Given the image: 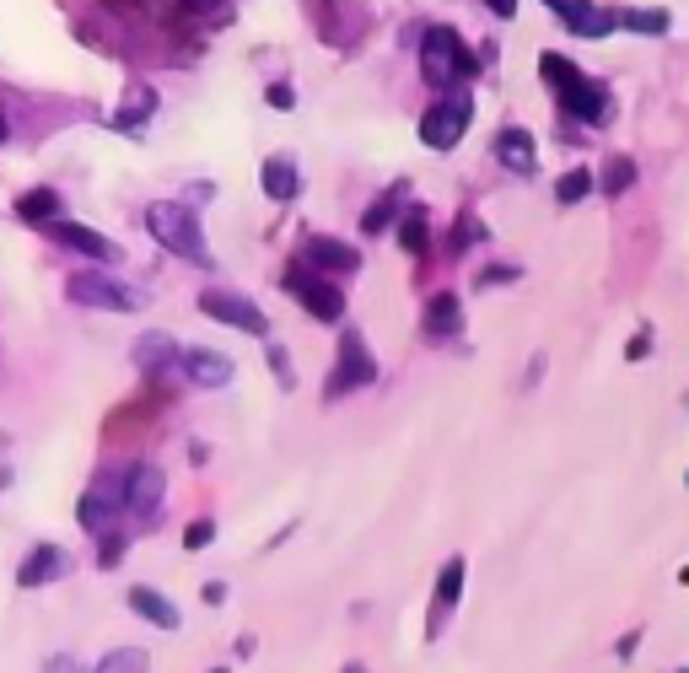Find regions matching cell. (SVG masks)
I'll use <instances>...</instances> for the list:
<instances>
[{
  "instance_id": "cell-38",
  "label": "cell",
  "mask_w": 689,
  "mask_h": 673,
  "mask_svg": "<svg viewBox=\"0 0 689 673\" xmlns=\"http://www.w3.org/2000/svg\"><path fill=\"white\" fill-rule=\"evenodd\" d=\"M6 140H11V119L0 114V146H6Z\"/></svg>"
},
{
  "instance_id": "cell-30",
  "label": "cell",
  "mask_w": 689,
  "mask_h": 673,
  "mask_svg": "<svg viewBox=\"0 0 689 673\" xmlns=\"http://www.w3.org/2000/svg\"><path fill=\"white\" fill-rule=\"evenodd\" d=\"M210 539H216V523H210V517H200V523L184 528V549H205Z\"/></svg>"
},
{
  "instance_id": "cell-5",
  "label": "cell",
  "mask_w": 689,
  "mask_h": 673,
  "mask_svg": "<svg viewBox=\"0 0 689 673\" xmlns=\"http://www.w3.org/2000/svg\"><path fill=\"white\" fill-rule=\"evenodd\" d=\"M469 119H474V97H469V86H452L442 103L426 108V119H420V140H426L431 151H452V146L463 140Z\"/></svg>"
},
{
  "instance_id": "cell-36",
  "label": "cell",
  "mask_w": 689,
  "mask_h": 673,
  "mask_svg": "<svg viewBox=\"0 0 689 673\" xmlns=\"http://www.w3.org/2000/svg\"><path fill=\"white\" fill-rule=\"evenodd\" d=\"M495 281H518V270H486L480 275V286H495Z\"/></svg>"
},
{
  "instance_id": "cell-25",
  "label": "cell",
  "mask_w": 689,
  "mask_h": 673,
  "mask_svg": "<svg viewBox=\"0 0 689 673\" xmlns=\"http://www.w3.org/2000/svg\"><path fill=\"white\" fill-rule=\"evenodd\" d=\"M399 243L409 253H426V206H409L405 221H399Z\"/></svg>"
},
{
  "instance_id": "cell-24",
  "label": "cell",
  "mask_w": 689,
  "mask_h": 673,
  "mask_svg": "<svg viewBox=\"0 0 689 673\" xmlns=\"http://www.w3.org/2000/svg\"><path fill=\"white\" fill-rule=\"evenodd\" d=\"M636 183V162L630 157H614V162H604V178H598V189L604 194H625Z\"/></svg>"
},
{
  "instance_id": "cell-3",
  "label": "cell",
  "mask_w": 689,
  "mask_h": 673,
  "mask_svg": "<svg viewBox=\"0 0 689 673\" xmlns=\"http://www.w3.org/2000/svg\"><path fill=\"white\" fill-rule=\"evenodd\" d=\"M420 71H426V82L437 86H469L480 65H474V54L463 49V39L452 28H431L420 39Z\"/></svg>"
},
{
  "instance_id": "cell-14",
  "label": "cell",
  "mask_w": 689,
  "mask_h": 673,
  "mask_svg": "<svg viewBox=\"0 0 689 673\" xmlns=\"http://www.w3.org/2000/svg\"><path fill=\"white\" fill-rule=\"evenodd\" d=\"M550 6L561 11V22H566L576 39H604L608 28H614V11L593 6V0H550Z\"/></svg>"
},
{
  "instance_id": "cell-33",
  "label": "cell",
  "mask_w": 689,
  "mask_h": 673,
  "mask_svg": "<svg viewBox=\"0 0 689 673\" xmlns=\"http://www.w3.org/2000/svg\"><path fill=\"white\" fill-rule=\"evenodd\" d=\"M270 367H275V378H281V388H291V382H296V378H291V361H285V350H281V345H270Z\"/></svg>"
},
{
  "instance_id": "cell-2",
  "label": "cell",
  "mask_w": 689,
  "mask_h": 673,
  "mask_svg": "<svg viewBox=\"0 0 689 673\" xmlns=\"http://www.w3.org/2000/svg\"><path fill=\"white\" fill-rule=\"evenodd\" d=\"M539 71H544V82L555 86V97H561V108H566L571 119H582V125H608V114H614V103H608V92L598 82H587L571 60L561 54H539Z\"/></svg>"
},
{
  "instance_id": "cell-17",
  "label": "cell",
  "mask_w": 689,
  "mask_h": 673,
  "mask_svg": "<svg viewBox=\"0 0 689 673\" xmlns=\"http://www.w3.org/2000/svg\"><path fill=\"white\" fill-rule=\"evenodd\" d=\"M458 335H463V307H458V296L452 292H437L431 296V307H426V339L452 345Z\"/></svg>"
},
{
  "instance_id": "cell-27",
  "label": "cell",
  "mask_w": 689,
  "mask_h": 673,
  "mask_svg": "<svg viewBox=\"0 0 689 673\" xmlns=\"http://www.w3.org/2000/svg\"><path fill=\"white\" fill-rule=\"evenodd\" d=\"M614 22H625L630 33H647V39H657V33H668V11H619Z\"/></svg>"
},
{
  "instance_id": "cell-35",
  "label": "cell",
  "mask_w": 689,
  "mask_h": 673,
  "mask_svg": "<svg viewBox=\"0 0 689 673\" xmlns=\"http://www.w3.org/2000/svg\"><path fill=\"white\" fill-rule=\"evenodd\" d=\"M205 603H210V609H216V603H227V582H205V592H200Z\"/></svg>"
},
{
  "instance_id": "cell-39",
  "label": "cell",
  "mask_w": 689,
  "mask_h": 673,
  "mask_svg": "<svg viewBox=\"0 0 689 673\" xmlns=\"http://www.w3.org/2000/svg\"><path fill=\"white\" fill-rule=\"evenodd\" d=\"M345 673H366V669H362V663H351V669H345Z\"/></svg>"
},
{
  "instance_id": "cell-28",
  "label": "cell",
  "mask_w": 689,
  "mask_h": 673,
  "mask_svg": "<svg viewBox=\"0 0 689 673\" xmlns=\"http://www.w3.org/2000/svg\"><path fill=\"white\" fill-rule=\"evenodd\" d=\"M394 215H399V206H394L388 194H383V200H372V211L362 215V232H366V238H377L383 227H394Z\"/></svg>"
},
{
  "instance_id": "cell-18",
  "label": "cell",
  "mask_w": 689,
  "mask_h": 673,
  "mask_svg": "<svg viewBox=\"0 0 689 673\" xmlns=\"http://www.w3.org/2000/svg\"><path fill=\"white\" fill-rule=\"evenodd\" d=\"M129 609L140 614V620H152L157 631H178L184 625V614H178V603L157 588H129Z\"/></svg>"
},
{
  "instance_id": "cell-19",
  "label": "cell",
  "mask_w": 689,
  "mask_h": 673,
  "mask_svg": "<svg viewBox=\"0 0 689 673\" xmlns=\"http://www.w3.org/2000/svg\"><path fill=\"white\" fill-rule=\"evenodd\" d=\"M152 114H157V92L146 82H129L124 86V103L114 108V129H140Z\"/></svg>"
},
{
  "instance_id": "cell-31",
  "label": "cell",
  "mask_w": 689,
  "mask_h": 673,
  "mask_svg": "<svg viewBox=\"0 0 689 673\" xmlns=\"http://www.w3.org/2000/svg\"><path fill=\"white\" fill-rule=\"evenodd\" d=\"M275 108H296V92H291V82H270V92H264Z\"/></svg>"
},
{
  "instance_id": "cell-23",
  "label": "cell",
  "mask_w": 689,
  "mask_h": 673,
  "mask_svg": "<svg viewBox=\"0 0 689 673\" xmlns=\"http://www.w3.org/2000/svg\"><path fill=\"white\" fill-rule=\"evenodd\" d=\"M458 598H463V555H452V560L442 566V577H437V603L452 609Z\"/></svg>"
},
{
  "instance_id": "cell-4",
  "label": "cell",
  "mask_w": 689,
  "mask_h": 673,
  "mask_svg": "<svg viewBox=\"0 0 689 673\" xmlns=\"http://www.w3.org/2000/svg\"><path fill=\"white\" fill-rule=\"evenodd\" d=\"M65 296L76 302V307H97V313H135L140 307V296L135 286H124L119 275H108V270H71L65 275Z\"/></svg>"
},
{
  "instance_id": "cell-11",
  "label": "cell",
  "mask_w": 689,
  "mask_h": 673,
  "mask_svg": "<svg viewBox=\"0 0 689 673\" xmlns=\"http://www.w3.org/2000/svg\"><path fill=\"white\" fill-rule=\"evenodd\" d=\"M71 571V555L60 545H33L28 549V560L17 566V588L22 592H39V588H49V582H60Z\"/></svg>"
},
{
  "instance_id": "cell-12",
  "label": "cell",
  "mask_w": 689,
  "mask_h": 673,
  "mask_svg": "<svg viewBox=\"0 0 689 673\" xmlns=\"http://www.w3.org/2000/svg\"><path fill=\"white\" fill-rule=\"evenodd\" d=\"M302 264L319 270V275H351V270H362V253L345 249L340 238H307L302 243Z\"/></svg>"
},
{
  "instance_id": "cell-37",
  "label": "cell",
  "mask_w": 689,
  "mask_h": 673,
  "mask_svg": "<svg viewBox=\"0 0 689 673\" xmlns=\"http://www.w3.org/2000/svg\"><path fill=\"white\" fill-rule=\"evenodd\" d=\"M184 6H189V11H221L227 0H184Z\"/></svg>"
},
{
  "instance_id": "cell-29",
  "label": "cell",
  "mask_w": 689,
  "mask_h": 673,
  "mask_svg": "<svg viewBox=\"0 0 689 673\" xmlns=\"http://www.w3.org/2000/svg\"><path fill=\"white\" fill-rule=\"evenodd\" d=\"M119 560H124V534H114V528H108V534H97V566H103V571H114Z\"/></svg>"
},
{
  "instance_id": "cell-1",
  "label": "cell",
  "mask_w": 689,
  "mask_h": 673,
  "mask_svg": "<svg viewBox=\"0 0 689 673\" xmlns=\"http://www.w3.org/2000/svg\"><path fill=\"white\" fill-rule=\"evenodd\" d=\"M146 232H152L167 253H178L184 264H200V270L216 264L210 249H205L200 215H195V206H184V200H157V206H146Z\"/></svg>"
},
{
  "instance_id": "cell-16",
  "label": "cell",
  "mask_w": 689,
  "mask_h": 673,
  "mask_svg": "<svg viewBox=\"0 0 689 673\" xmlns=\"http://www.w3.org/2000/svg\"><path fill=\"white\" fill-rule=\"evenodd\" d=\"M17 221H28V227H49V221H60L65 211V200H60V189H49V183H33V189H22L17 194Z\"/></svg>"
},
{
  "instance_id": "cell-7",
  "label": "cell",
  "mask_w": 689,
  "mask_h": 673,
  "mask_svg": "<svg viewBox=\"0 0 689 673\" xmlns=\"http://www.w3.org/2000/svg\"><path fill=\"white\" fill-rule=\"evenodd\" d=\"M200 313L205 318H216V324H232V329H243V335L264 339L270 335V318L259 313V302H248L243 292H200Z\"/></svg>"
},
{
  "instance_id": "cell-22",
  "label": "cell",
  "mask_w": 689,
  "mask_h": 673,
  "mask_svg": "<svg viewBox=\"0 0 689 673\" xmlns=\"http://www.w3.org/2000/svg\"><path fill=\"white\" fill-rule=\"evenodd\" d=\"M86 673H152V658L140 646H114L103 663H92Z\"/></svg>"
},
{
  "instance_id": "cell-6",
  "label": "cell",
  "mask_w": 689,
  "mask_h": 673,
  "mask_svg": "<svg viewBox=\"0 0 689 673\" xmlns=\"http://www.w3.org/2000/svg\"><path fill=\"white\" fill-rule=\"evenodd\" d=\"M285 292L296 296V302H302V307H307V313H313L319 324H340V318H345V292L334 286V275H319V270H307L302 259H296V264L285 270Z\"/></svg>"
},
{
  "instance_id": "cell-26",
  "label": "cell",
  "mask_w": 689,
  "mask_h": 673,
  "mask_svg": "<svg viewBox=\"0 0 689 673\" xmlns=\"http://www.w3.org/2000/svg\"><path fill=\"white\" fill-rule=\"evenodd\" d=\"M587 194H593V172L587 168H571L566 178L555 183V200H561V206H576V200H587Z\"/></svg>"
},
{
  "instance_id": "cell-8",
  "label": "cell",
  "mask_w": 689,
  "mask_h": 673,
  "mask_svg": "<svg viewBox=\"0 0 689 673\" xmlns=\"http://www.w3.org/2000/svg\"><path fill=\"white\" fill-rule=\"evenodd\" d=\"M366 382H377V361H372L366 339L356 335V329H345V335H340V361H334L328 399H340V393H351V388H366Z\"/></svg>"
},
{
  "instance_id": "cell-21",
  "label": "cell",
  "mask_w": 689,
  "mask_h": 673,
  "mask_svg": "<svg viewBox=\"0 0 689 673\" xmlns=\"http://www.w3.org/2000/svg\"><path fill=\"white\" fill-rule=\"evenodd\" d=\"M495 162L512 172H533V135L528 129H501L495 135Z\"/></svg>"
},
{
  "instance_id": "cell-15",
  "label": "cell",
  "mask_w": 689,
  "mask_h": 673,
  "mask_svg": "<svg viewBox=\"0 0 689 673\" xmlns=\"http://www.w3.org/2000/svg\"><path fill=\"white\" fill-rule=\"evenodd\" d=\"M178 345L173 335H140L135 339V367L146 372V378H167V372H178Z\"/></svg>"
},
{
  "instance_id": "cell-9",
  "label": "cell",
  "mask_w": 689,
  "mask_h": 673,
  "mask_svg": "<svg viewBox=\"0 0 689 673\" xmlns=\"http://www.w3.org/2000/svg\"><path fill=\"white\" fill-rule=\"evenodd\" d=\"M49 238L60 243V249H71V253H82V259H92L97 270H108V264H119V243L114 238H103L97 227H82V221H49Z\"/></svg>"
},
{
  "instance_id": "cell-20",
  "label": "cell",
  "mask_w": 689,
  "mask_h": 673,
  "mask_svg": "<svg viewBox=\"0 0 689 673\" xmlns=\"http://www.w3.org/2000/svg\"><path fill=\"white\" fill-rule=\"evenodd\" d=\"M259 183H264V194H270V200H281V206L302 194V172H296L291 157H270V162L259 168Z\"/></svg>"
},
{
  "instance_id": "cell-10",
  "label": "cell",
  "mask_w": 689,
  "mask_h": 673,
  "mask_svg": "<svg viewBox=\"0 0 689 673\" xmlns=\"http://www.w3.org/2000/svg\"><path fill=\"white\" fill-rule=\"evenodd\" d=\"M163 496H167V474L157 463H129L124 469V512H135L140 523H152Z\"/></svg>"
},
{
  "instance_id": "cell-13",
  "label": "cell",
  "mask_w": 689,
  "mask_h": 673,
  "mask_svg": "<svg viewBox=\"0 0 689 673\" xmlns=\"http://www.w3.org/2000/svg\"><path fill=\"white\" fill-rule=\"evenodd\" d=\"M178 372L195 382V388H227V382H232V361H227L221 350H205V345H195V350H184V356H178Z\"/></svg>"
},
{
  "instance_id": "cell-40",
  "label": "cell",
  "mask_w": 689,
  "mask_h": 673,
  "mask_svg": "<svg viewBox=\"0 0 689 673\" xmlns=\"http://www.w3.org/2000/svg\"><path fill=\"white\" fill-rule=\"evenodd\" d=\"M210 673H227V669H210Z\"/></svg>"
},
{
  "instance_id": "cell-34",
  "label": "cell",
  "mask_w": 689,
  "mask_h": 673,
  "mask_svg": "<svg viewBox=\"0 0 689 673\" xmlns=\"http://www.w3.org/2000/svg\"><path fill=\"white\" fill-rule=\"evenodd\" d=\"M647 350H651V335H647V329H641V335H636V339H630V345H625V361H641Z\"/></svg>"
},
{
  "instance_id": "cell-32",
  "label": "cell",
  "mask_w": 689,
  "mask_h": 673,
  "mask_svg": "<svg viewBox=\"0 0 689 673\" xmlns=\"http://www.w3.org/2000/svg\"><path fill=\"white\" fill-rule=\"evenodd\" d=\"M43 673H86V669L76 663V658H71V652H54V658L43 663Z\"/></svg>"
}]
</instances>
